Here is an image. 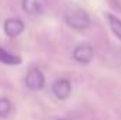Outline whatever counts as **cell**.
<instances>
[{
  "label": "cell",
  "mask_w": 121,
  "mask_h": 120,
  "mask_svg": "<svg viewBox=\"0 0 121 120\" xmlns=\"http://www.w3.org/2000/svg\"><path fill=\"white\" fill-rule=\"evenodd\" d=\"M65 23L73 30H86L90 26L89 14L82 9H68L63 14Z\"/></svg>",
  "instance_id": "cell-1"
},
{
  "label": "cell",
  "mask_w": 121,
  "mask_h": 120,
  "mask_svg": "<svg viewBox=\"0 0 121 120\" xmlns=\"http://www.w3.org/2000/svg\"><path fill=\"white\" fill-rule=\"evenodd\" d=\"M26 85L31 90H41L44 88V85H45L44 74L38 68H31V69H28V72L26 75Z\"/></svg>",
  "instance_id": "cell-2"
},
{
  "label": "cell",
  "mask_w": 121,
  "mask_h": 120,
  "mask_svg": "<svg viewBox=\"0 0 121 120\" xmlns=\"http://www.w3.org/2000/svg\"><path fill=\"white\" fill-rule=\"evenodd\" d=\"M93 55H94V51L90 44H80L73 50V60L79 64H89Z\"/></svg>",
  "instance_id": "cell-3"
},
{
  "label": "cell",
  "mask_w": 121,
  "mask_h": 120,
  "mask_svg": "<svg viewBox=\"0 0 121 120\" xmlns=\"http://www.w3.org/2000/svg\"><path fill=\"white\" fill-rule=\"evenodd\" d=\"M52 92H54L55 97H58L59 100L68 99L70 96V92H72V85H70L69 79L60 78L58 81H55L52 85Z\"/></svg>",
  "instance_id": "cell-4"
},
{
  "label": "cell",
  "mask_w": 121,
  "mask_h": 120,
  "mask_svg": "<svg viewBox=\"0 0 121 120\" xmlns=\"http://www.w3.org/2000/svg\"><path fill=\"white\" fill-rule=\"evenodd\" d=\"M3 28H4V32H6L7 37L14 38V37L20 35L24 31V23L20 18H7L4 21Z\"/></svg>",
  "instance_id": "cell-5"
},
{
  "label": "cell",
  "mask_w": 121,
  "mask_h": 120,
  "mask_svg": "<svg viewBox=\"0 0 121 120\" xmlns=\"http://www.w3.org/2000/svg\"><path fill=\"white\" fill-rule=\"evenodd\" d=\"M47 0H23V10L30 16H38L45 10Z\"/></svg>",
  "instance_id": "cell-6"
},
{
  "label": "cell",
  "mask_w": 121,
  "mask_h": 120,
  "mask_svg": "<svg viewBox=\"0 0 121 120\" xmlns=\"http://www.w3.org/2000/svg\"><path fill=\"white\" fill-rule=\"evenodd\" d=\"M106 18H107V23H108L111 31H113V34L121 41V20L117 16L111 14V13H107L106 14Z\"/></svg>",
  "instance_id": "cell-7"
},
{
  "label": "cell",
  "mask_w": 121,
  "mask_h": 120,
  "mask_svg": "<svg viewBox=\"0 0 121 120\" xmlns=\"http://www.w3.org/2000/svg\"><path fill=\"white\" fill-rule=\"evenodd\" d=\"M0 62H3L6 65H18V64H21V58L0 47Z\"/></svg>",
  "instance_id": "cell-8"
},
{
  "label": "cell",
  "mask_w": 121,
  "mask_h": 120,
  "mask_svg": "<svg viewBox=\"0 0 121 120\" xmlns=\"http://www.w3.org/2000/svg\"><path fill=\"white\" fill-rule=\"evenodd\" d=\"M11 112V103L9 99L1 97L0 99V117H7Z\"/></svg>",
  "instance_id": "cell-9"
}]
</instances>
